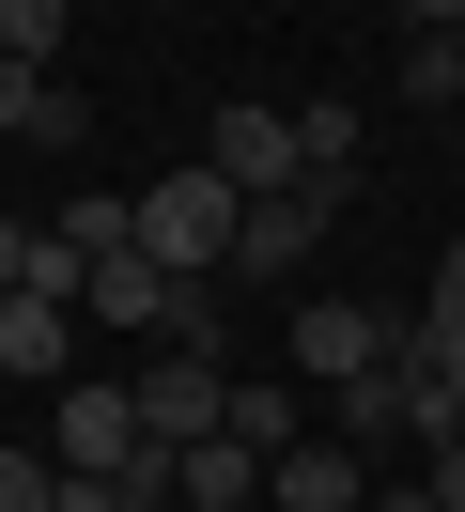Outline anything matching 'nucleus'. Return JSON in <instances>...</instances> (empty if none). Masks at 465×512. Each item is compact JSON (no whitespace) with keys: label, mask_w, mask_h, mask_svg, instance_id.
<instances>
[{"label":"nucleus","mask_w":465,"mask_h":512,"mask_svg":"<svg viewBox=\"0 0 465 512\" xmlns=\"http://www.w3.org/2000/svg\"><path fill=\"white\" fill-rule=\"evenodd\" d=\"M233 233H248V187H233L217 156H186V171H155V187H140V249L171 264V280H217Z\"/></svg>","instance_id":"obj_1"},{"label":"nucleus","mask_w":465,"mask_h":512,"mask_svg":"<svg viewBox=\"0 0 465 512\" xmlns=\"http://www.w3.org/2000/svg\"><path fill=\"white\" fill-rule=\"evenodd\" d=\"M217 404H233V373H217L202 342H155V373H140V435L186 450V435H217Z\"/></svg>","instance_id":"obj_2"},{"label":"nucleus","mask_w":465,"mask_h":512,"mask_svg":"<svg viewBox=\"0 0 465 512\" xmlns=\"http://www.w3.org/2000/svg\"><path fill=\"white\" fill-rule=\"evenodd\" d=\"M326 218H341V187H264V202H248V233H233V280H295Z\"/></svg>","instance_id":"obj_3"},{"label":"nucleus","mask_w":465,"mask_h":512,"mask_svg":"<svg viewBox=\"0 0 465 512\" xmlns=\"http://www.w3.org/2000/svg\"><path fill=\"white\" fill-rule=\"evenodd\" d=\"M202 156L233 171L248 202H264V187H310V140H295V109H217V140H202Z\"/></svg>","instance_id":"obj_4"},{"label":"nucleus","mask_w":465,"mask_h":512,"mask_svg":"<svg viewBox=\"0 0 465 512\" xmlns=\"http://www.w3.org/2000/svg\"><path fill=\"white\" fill-rule=\"evenodd\" d=\"M388 342H403V326H388V311H357V295H310V311H295V373H310V388L372 373Z\"/></svg>","instance_id":"obj_5"},{"label":"nucleus","mask_w":465,"mask_h":512,"mask_svg":"<svg viewBox=\"0 0 465 512\" xmlns=\"http://www.w3.org/2000/svg\"><path fill=\"white\" fill-rule=\"evenodd\" d=\"M372 497V466H357V435H295L264 466V512H357Z\"/></svg>","instance_id":"obj_6"},{"label":"nucleus","mask_w":465,"mask_h":512,"mask_svg":"<svg viewBox=\"0 0 465 512\" xmlns=\"http://www.w3.org/2000/svg\"><path fill=\"white\" fill-rule=\"evenodd\" d=\"M140 388H109V373H78V388H62V466H140Z\"/></svg>","instance_id":"obj_7"},{"label":"nucleus","mask_w":465,"mask_h":512,"mask_svg":"<svg viewBox=\"0 0 465 512\" xmlns=\"http://www.w3.org/2000/svg\"><path fill=\"white\" fill-rule=\"evenodd\" d=\"M171 497H186V512H264V450L217 419V435H186V450H171Z\"/></svg>","instance_id":"obj_8"},{"label":"nucleus","mask_w":465,"mask_h":512,"mask_svg":"<svg viewBox=\"0 0 465 512\" xmlns=\"http://www.w3.org/2000/svg\"><path fill=\"white\" fill-rule=\"evenodd\" d=\"M78 357V295H0V373H62Z\"/></svg>","instance_id":"obj_9"},{"label":"nucleus","mask_w":465,"mask_h":512,"mask_svg":"<svg viewBox=\"0 0 465 512\" xmlns=\"http://www.w3.org/2000/svg\"><path fill=\"white\" fill-rule=\"evenodd\" d=\"M93 280V249H62L47 218H0V295H78Z\"/></svg>","instance_id":"obj_10"},{"label":"nucleus","mask_w":465,"mask_h":512,"mask_svg":"<svg viewBox=\"0 0 465 512\" xmlns=\"http://www.w3.org/2000/svg\"><path fill=\"white\" fill-rule=\"evenodd\" d=\"M403 435H434V450L465 435V373H450L434 342H403Z\"/></svg>","instance_id":"obj_11"},{"label":"nucleus","mask_w":465,"mask_h":512,"mask_svg":"<svg viewBox=\"0 0 465 512\" xmlns=\"http://www.w3.org/2000/svg\"><path fill=\"white\" fill-rule=\"evenodd\" d=\"M78 109H62V63H16L0 47V140H62Z\"/></svg>","instance_id":"obj_12"},{"label":"nucleus","mask_w":465,"mask_h":512,"mask_svg":"<svg viewBox=\"0 0 465 512\" xmlns=\"http://www.w3.org/2000/svg\"><path fill=\"white\" fill-rule=\"evenodd\" d=\"M326 404H341V435H357V450H372V435H403V342L372 357V373H341Z\"/></svg>","instance_id":"obj_13"},{"label":"nucleus","mask_w":465,"mask_h":512,"mask_svg":"<svg viewBox=\"0 0 465 512\" xmlns=\"http://www.w3.org/2000/svg\"><path fill=\"white\" fill-rule=\"evenodd\" d=\"M217 419H233V435L264 450V466H279V450L310 435V419H295V388H279V373H233V404H217Z\"/></svg>","instance_id":"obj_14"},{"label":"nucleus","mask_w":465,"mask_h":512,"mask_svg":"<svg viewBox=\"0 0 465 512\" xmlns=\"http://www.w3.org/2000/svg\"><path fill=\"white\" fill-rule=\"evenodd\" d=\"M403 342H434L465 373V249H434V295H419V326H403Z\"/></svg>","instance_id":"obj_15"},{"label":"nucleus","mask_w":465,"mask_h":512,"mask_svg":"<svg viewBox=\"0 0 465 512\" xmlns=\"http://www.w3.org/2000/svg\"><path fill=\"white\" fill-rule=\"evenodd\" d=\"M0 47H16V63H62V47H78V0H0Z\"/></svg>","instance_id":"obj_16"},{"label":"nucleus","mask_w":465,"mask_h":512,"mask_svg":"<svg viewBox=\"0 0 465 512\" xmlns=\"http://www.w3.org/2000/svg\"><path fill=\"white\" fill-rule=\"evenodd\" d=\"M295 140H310V187H357V109H295Z\"/></svg>","instance_id":"obj_17"},{"label":"nucleus","mask_w":465,"mask_h":512,"mask_svg":"<svg viewBox=\"0 0 465 512\" xmlns=\"http://www.w3.org/2000/svg\"><path fill=\"white\" fill-rule=\"evenodd\" d=\"M403 94H419V109H450V94H465V63H450V32H419V47H403Z\"/></svg>","instance_id":"obj_18"},{"label":"nucleus","mask_w":465,"mask_h":512,"mask_svg":"<svg viewBox=\"0 0 465 512\" xmlns=\"http://www.w3.org/2000/svg\"><path fill=\"white\" fill-rule=\"evenodd\" d=\"M0 512H62V466H47V450H0Z\"/></svg>","instance_id":"obj_19"},{"label":"nucleus","mask_w":465,"mask_h":512,"mask_svg":"<svg viewBox=\"0 0 465 512\" xmlns=\"http://www.w3.org/2000/svg\"><path fill=\"white\" fill-rule=\"evenodd\" d=\"M434 497H450V512H465V435H450V450H434Z\"/></svg>","instance_id":"obj_20"},{"label":"nucleus","mask_w":465,"mask_h":512,"mask_svg":"<svg viewBox=\"0 0 465 512\" xmlns=\"http://www.w3.org/2000/svg\"><path fill=\"white\" fill-rule=\"evenodd\" d=\"M403 16H419V32H465V0H403Z\"/></svg>","instance_id":"obj_21"},{"label":"nucleus","mask_w":465,"mask_h":512,"mask_svg":"<svg viewBox=\"0 0 465 512\" xmlns=\"http://www.w3.org/2000/svg\"><path fill=\"white\" fill-rule=\"evenodd\" d=\"M357 512H450V497H434V481H419V497H357Z\"/></svg>","instance_id":"obj_22"},{"label":"nucleus","mask_w":465,"mask_h":512,"mask_svg":"<svg viewBox=\"0 0 465 512\" xmlns=\"http://www.w3.org/2000/svg\"><path fill=\"white\" fill-rule=\"evenodd\" d=\"M450 63H465V32H450Z\"/></svg>","instance_id":"obj_23"}]
</instances>
